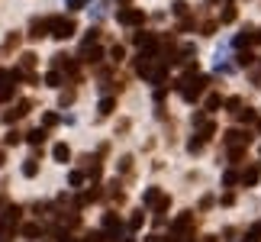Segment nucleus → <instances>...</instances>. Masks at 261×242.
<instances>
[{
  "instance_id": "f257e3e1",
  "label": "nucleus",
  "mask_w": 261,
  "mask_h": 242,
  "mask_svg": "<svg viewBox=\"0 0 261 242\" xmlns=\"http://www.w3.org/2000/svg\"><path fill=\"white\" fill-rule=\"evenodd\" d=\"M203 87H207V78H187V81H181V97L184 100H197L203 94Z\"/></svg>"
},
{
  "instance_id": "f03ea898",
  "label": "nucleus",
  "mask_w": 261,
  "mask_h": 242,
  "mask_svg": "<svg viewBox=\"0 0 261 242\" xmlns=\"http://www.w3.org/2000/svg\"><path fill=\"white\" fill-rule=\"evenodd\" d=\"M52 26H55V16H46V20H32L29 39H42V36H46V29H52Z\"/></svg>"
},
{
  "instance_id": "7ed1b4c3",
  "label": "nucleus",
  "mask_w": 261,
  "mask_h": 242,
  "mask_svg": "<svg viewBox=\"0 0 261 242\" xmlns=\"http://www.w3.org/2000/svg\"><path fill=\"white\" fill-rule=\"evenodd\" d=\"M52 36L55 39H71V36H74V23H71V20H58V16H55V26H52Z\"/></svg>"
},
{
  "instance_id": "20e7f679",
  "label": "nucleus",
  "mask_w": 261,
  "mask_h": 242,
  "mask_svg": "<svg viewBox=\"0 0 261 242\" xmlns=\"http://www.w3.org/2000/svg\"><path fill=\"white\" fill-rule=\"evenodd\" d=\"M29 100H23V103H16V110H7V113H3V123H13V120H20V117H26V113H29Z\"/></svg>"
},
{
  "instance_id": "39448f33",
  "label": "nucleus",
  "mask_w": 261,
  "mask_h": 242,
  "mask_svg": "<svg viewBox=\"0 0 261 242\" xmlns=\"http://www.w3.org/2000/svg\"><path fill=\"white\" fill-rule=\"evenodd\" d=\"M145 16H142V10H119V23H126V26H136V23H142Z\"/></svg>"
},
{
  "instance_id": "423d86ee",
  "label": "nucleus",
  "mask_w": 261,
  "mask_h": 242,
  "mask_svg": "<svg viewBox=\"0 0 261 242\" xmlns=\"http://www.w3.org/2000/svg\"><path fill=\"white\" fill-rule=\"evenodd\" d=\"M103 229H107V233H113V236H119L123 223H119V217H116V213H107V217H103Z\"/></svg>"
},
{
  "instance_id": "0eeeda50",
  "label": "nucleus",
  "mask_w": 261,
  "mask_h": 242,
  "mask_svg": "<svg viewBox=\"0 0 261 242\" xmlns=\"http://www.w3.org/2000/svg\"><path fill=\"white\" fill-rule=\"evenodd\" d=\"M81 58H84V62H100V48L97 46H84V48H81Z\"/></svg>"
},
{
  "instance_id": "6e6552de",
  "label": "nucleus",
  "mask_w": 261,
  "mask_h": 242,
  "mask_svg": "<svg viewBox=\"0 0 261 242\" xmlns=\"http://www.w3.org/2000/svg\"><path fill=\"white\" fill-rule=\"evenodd\" d=\"M52 155H55V158H58V162H68V158H71V148H68V145H65V142H58V145H55V148H52Z\"/></svg>"
},
{
  "instance_id": "1a4fd4ad",
  "label": "nucleus",
  "mask_w": 261,
  "mask_h": 242,
  "mask_svg": "<svg viewBox=\"0 0 261 242\" xmlns=\"http://www.w3.org/2000/svg\"><path fill=\"white\" fill-rule=\"evenodd\" d=\"M142 200H145L148 207H152V203H162L165 197H162V191H158V188H148V191H145V197H142Z\"/></svg>"
},
{
  "instance_id": "9d476101",
  "label": "nucleus",
  "mask_w": 261,
  "mask_h": 242,
  "mask_svg": "<svg viewBox=\"0 0 261 242\" xmlns=\"http://www.w3.org/2000/svg\"><path fill=\"white\" fill-rule=\"evenodd\" d=\"M113 107H116V100H113V97H103V100H100V117L113 113Z\"/></svg>"
},
{
  "instance_id": "9b49d317",
  "label": "nucleus",
  "mask_w": 261,
  "mask_h": 242,
  "mask_svg": "<svg viewBox=\"0 0 261 242\" xmlns=\"http://www.w3.org/2000/svg\"><path fill=\"white\" fill-rule=\"evenodd\" d=\"M26 139H29L32 145H42V142H46V129H32V133L26 136Z\"/></svg>"
},
{
  "instance_id": "f8f14e48",
  "label": "nucleus",
  "mask_w": 261,
  "mask_h": 242,
  "mask_svg": "<svg viewBox=\"0 0 261 242\" xmlns=\"http://www.w3.org/2000/svg\"><path fill=\"white\" fill-rule=\"evenodd\" d=\"M245 242H261V223H255L252 229H248V236H245Z\"/></svg>"
},
{
  "instance_id": "ddd939ff",
  "label": "nucleus",
  "mask_w": 261,
  "mask_h": 242,
  "mask_svg": "<svg viewBox=\"0 0 261 242\" xmlns=\"http://www.w3.org/2000/svg\"><path fill=\"white\" fill-rule=\"evenodd\" d=\"M32 65H36V55H32V52H26L23 58H20V68H23V71H29Z\"/></svg>"
},
{
  "instance_id": "4468645a",
  "label": "nucleus",
  "mask_w": 261,
  "mask_h": 242,
  "mask_svg": "<svg viewBox=\"0 0 261 242\" xmlns=\"http://www.w3.org/2000/svg\"><path fill=\"white\" fill-rule=\"evenodd\" d=\"M46 81H48V87H58V84H62V71H48Z\"/></svg>"
},
{
  "instance_id": "2eb2a0df",
  "label": "nucleus",
  "mask_w": 261,
  "mask_h": 242,
  "mask_svg": "<svg viewBox=\"0 0 261 242\" xmlns=\"http://www.w3.org/2000/svg\"><path fill=\"white\" fill-rule=\"evenodd\" d=\"M36 171H39V165H36V162L29 158V162L23 165V174H26V178H36Z\"/></svg>"
},
{
  "instance_id": "dca6fc26",
  "label": "nucleus",
  "mask_w": 261,
  "mask_h": 242,
  "mask_svg": "<svg viewBox=\"0 0 261 242\" xmlns=\"http://www.w3.org/2000/svg\"><path fill=\"white\" fill-rule=\"evenodd\" d=\"M255 181H258V171H255V168L242 171V184H255Z\"/></svg>"
},
{
  "instance_id": "f3484780",
  "label": "nucleus",
  "mask_w": 261,
  "mask_h": 242,
  "mask_svg": "<svg viewBox=\"0 0 261 242\" xmlns=\"http://www.w3.org/2000/svg\"><path fill=\"white\" fill-rule=\"evenodd\" d=\"M142 223H145V213H142V210H139V213H132L129 226H132V229H139V226H142Z\"/></svg>"
},
{
  "instance_id": "a211bd4d",
  "label": "nucleus",
  "mask_w": 261,
  "mask_h": 242,
  "mask_svg": "<svg viewBox=\"0 0 261 242\" xmlns=\"http://www.w3.org/2000/svg\"><path fill=\"white\" fill-rule=\"evenodd\" d=\"M23 233H26V236H29V239H36V236H42V229H39V226H36V223H29V226H26V229H23Z\"/></svg>"
},
{
  "instance_id": "6ab92c4d",
  "label": "nucleus",
  "mask_w": 261,
  "mask_h": 242,
  "mask_svg": "<svg viewBox=\"0 0 261 242\" xmlns=\"http://www.w3.org/2000/svg\"><path fill=\"white\" fill-rule=\"evenodd\" d=\"M110 58H113V62H123V46H113V48H110Z\"/></svg>"
},
{
  "instance_id": "aec40b11",
  "label": "nucleus",
  "mask_w": 261,
  "mask_h": 242,
  "mask_svg": "<svg viewBox=\"0 0 261 242\" xmlns=\"http://www.w3.org/2000/svg\"><path fill=\"white\" fill-rule=\"evenodd\" d=\"M84 184V174L81 171H71V188H81Z\"/></svg>"
},
{
  "instance_id": "412c9836",
  "label": "nucleus",
  "mask_w": 261,
  "mask_h": 242,
  "mask_svg": "<svg viewBox=\"0 0 261 242\" xmlns=\"http://www.w3.org/2000/svg\"><path fill=\"white\" fill-rule=\"evenodd\" d=\"M187 148H190V152H200V148H203V136H200V139H190Z\"/></svg>"
},
{
  "instance_id": "4be33fe9",
  "label": "nucleus",
  "mask_w": 261,
  "mask_h": 242,
  "mask_svg": "<svg viewBox=\"0 0 261 242\" xmlns=\"http://www.w3.org/2000/svg\"><path fill=\"white\" fill-rule=\"evenodd\" d=\"M3 142H7V145H16V142H20V133H16V129H13V133H7V136H3Z\"/></svg>"
},
{
  "instance_id": "5701e85b",
  "label": "nucleus",
  "mask_w": 261,
  "mask_h": 242,
  "mask_svg": "<svg viewBox=\"0 0 261 242\" xmlns=\"http://www.w3.org/2000/svg\"><path fill=\"white\" fill-rule=\"evenodd\" d=\"M100 239H103V233H100V229H94V233L84 236V242H100Z\"/></svg>"
},
{
  "instance_id": "b1692460",
  "label": "nucleus",
  "mask_w": 261,
  "mask_h": 242,
  "mask_svg": "<svg viewBox=\"0 0 261 242\" xmlns=\"http://www.w3.org/2000/svg\"><path fill=\"white\" fill-rule=\"evenodd\" d=\"M174 13H177V16L187 13V3H184V0H177V3H174Z\"/></svg>"
},
{
  "instance_id": "393cba45",
  "label": "nucleus",
  "mask_w": 261,
  "mask_h": 242,
  "mask_svg": "<svg viewBox=\"0 0 261 242\" xmlns=\"http://www.w3.org/2000/svg\"><path fill=\"white\" fill-rule=\"evenodd\" d=\"M129 168H132V158H129V155L119 158V171H129Z\"/></svg>"
},
{
  "instance_id": "a878e982",
  "label": "nucleus",
  "mask_w": 261,
  "mask_h": 242,
  "mask_svg": "<svg viewBox=\"0 0 261 242\" xmlns=\"http://www.w3.org/2000/svg\"><path fill=\"white\" fill-rule=\"evenodd\" d=\"M232 20H236V10H232V7L223 10V23H232Z\"/></svg>"
},
{
  "instance_id": "bb28decb",
  "label": "nucleus",
  "mask_w": 261,
  "mask_h": 242,
  "mask_svg": "<svg viewBox=\"0 0 261 242\" xmlns=\"http://www.w3.org/2000/svg\"><path fill=\"white\" fill-rule=\"evenodd\" d=\"M219 103H223V100H219V97L213 94V97H210V100H207V107H210V110H216V107H219Z\"/></svg>"
},
{
  "instance_id": "cd10ccee",
  "label": "nucleus",
  "mask_w": 261,
  "mask_h": 242,
  "mask_svg": "<svg viewBox=\"0 0 261 242\" xmlns=\"http://www.w3.org/2000/svg\"><path fill=\"white\" fill-rule=\"evenodd\" d=\"M145 242H162V236H148V239Z\"/></svg>"
},
{
  "instance_id": "c85d7f7f",
  "label": "nucleus",
  "mask_w": 261,
  "mask_h": 242,
  "mask_svg": "<svg viewBox=\"0 0 261 242\" xmlns=\"http://www.w3.org/2000/svg\"><path fill=\"white\" fill-rule=\"evenodd\" d=\"M119 3H132V0H119Z\"/></svg>"
},
{
  "instance_id": "c756f323",
  "label": "nucleus",
  "mask_w": 261,
  "mask_h": 242,
  "mask_svg": "<svg viewBox=\"0 0 261 242\" xmlns=\"http://www.w3.org/2000/svg\"><path fill=\"white\" fill-rule=\"evenodd\" d=\"M0 165H3V152H0Z\"/></svg>"
}]
</instances>
